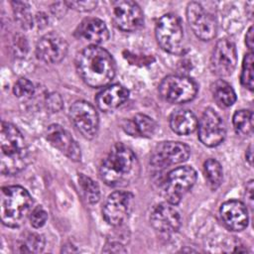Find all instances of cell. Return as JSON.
<instances>
[{"instance_id":"obj_15","label":"cell","mask_w":254,"mask_h":254,"mask_svg":"<svg viewBox=\"0 0 254 254\" xmlns=\"http://www.w3.org/2000/svg\"><path fill=\"white\" fill-rule=\"evenodd\" d=\"M67 53V43L59 34L55 32L44 35L36 45V55L39 60L57 64L62 62Z\"/></svg>"},{"instance_id":"obj_10","label":"cell","mask_w":254,"mask_h":254,"mask_svg":"<svg viewBox=\"0 0 254 254\" xmlns=\"http://www.w3.org/2000/svg\"><path fill=\"white\" fill-rule=\"evenodd\" d=\"M187 18L194 35L202 41L212 40L217 32L215 18L199 3L190 2L187 7Z\"/></svg>"},{"instance_id":"obj_7","label":"cell","mask_w":254,"mask_h":254,"mask_svg":"<svg viewBox=\"0 0 254 254\" xmlns=\"http://www.w3.org/2000/svg\"><path fill=\"white\" fill-rule=\"evenodd\" d=\"M161 96L171 103H185L192 100L197 92L195 81L186 75H168L159 85Z\"/></svg>"},{"instance_id":"obj_21","label":"cell","mask_w":254,"mask_h":254,"mask_svg":"<svg viewBox=\"0 0 254 254\" xmlns=\"http://www.w3.org/2000/svg\"><path fill=\"white\" fill-rule=\"evenodd\" d=\"M122 127L131 136L150 138L156 132L157 123L145 114H136L132 118L125 120Z\"/></svg>"},{"instance_id":"obj_12","label":"cell","mask_w":254,"mask_h":254,"mask_svg":"<svg viewBox=\"0 0 254 254\" xmlns=\"http://www.w3.org/2000/svg\"><path fill=\"white\" fill-rule=\"evenodd\" d=\"M237 64V53L235 45L228 39L219 40L210 57V69L218 76H228L235 69Z\"/></svg>"},{"instance_id":"obj_17","label":"cell","mask_w":254,"mask_h":254,"mask_svg":"<svg viewBox=\"0 0 254 254\" xmlns=\"http://www.w3.org/2000/svg\"><path fill=\"white\" fill-rule=\"evenodd\" d=\"M150 221L152 226L163 233H173L181 226V215L170 202L157 204L151 212Z\"/></svg>"},{"instance_id":"obj_13","label":"cell","mask_w":254,"mask_h":254,"mask_svg":"<svg viewBox=\"0 0 254 254\" xmlns=\"http://www.w3.org/2000/svg\"><path fill=\"white\" fill-rule=\"evenodd\" d=\"M198 138L207 147L219 145L225 138V125L212 108H206L197 122Z\"/></svg>"},{"instance_id":"obj_16","label":"cell","mask_w":254,"mask_h":254,"mask_svg":"<svg viewBox=\"0 0 254 254\" xmlns=\"http://www.w3.org/2000/svg\"><path fill=\"white\" fill-rule=\"evenodd\" d=\"M46 138L52 146L64 154L72 161H79L81 158L80 148L64 127L59 124H52L46 131Z\"/></svg>"},{"instance_id":"obj_1","label":"cell","mask_w":254,"mask_h":254,"mask_svg":"<svg viewBox=\"0 0 254 254\" xmlns=\"http://www.w3.org/2000/svg\"><path fill=\"white\" fill-rule=\"evenodd\" d=\"M75 66L81 79L91 87L107 85L116 71L112 56L108 51L96 45H90L77 54Z\"/></svg>"},{"instance_id":"obj_14","label":"cell","mask_w":254,"mask_h":254,"mask_svg":"<svg viewBox=\"0 0 254 254\" xmlns=\"http://www.w3.org/2000/svg\"><path fill=\"white\" fill-rule=\"evenodd\" d=\"M132 201L133 194L129 191L116 190L110 193L102 209L105 221L113 226L120 225L130 212Z\"/></svg>"},{"instance_id":"obj_3","label":"cell","mask_w":254,"mask_h":254,"mask_svg":"<svg viewBox=\"0 0 254 254\" xmlns=\"http://www.w3.org/2000/svg\"><path fill=\"white\" fill-rule=\"evenodd\" d=\"M29 152L20 130L3 121L0 129V171L3 175H15L28 164Z\"/></svg>"},{"instance_id":"obj_24","label":"cell","mask_w":254,"mask_h":254,"mask_svg":"<svg viewBox=\"0 0 254 254\" xmlns=\"http://www.w3.org/2000/svg\"><path fill=\"white\" fill-rule=\"evenodd\" d=\"M233 127L240 135H249L253 130V113L250 110L241 109L233 115Z\"/></svg>"},{"instance_id":"obj_31","label":"cell","mask_w":254,"mask_h":254,"mask_svg":"<svg viewBox=\"0 0 254 254\" xmlns=\"http://www.w3.org/2000/svg\"><path fill=\"white\" fill-rule=\"evenodd\" d=\"M48 219V213L44 209L43 206L38 205L36 206L30 213V221L31 225L35 228L42 227Z\"/></svg>"},{"instance_id":"obj_23","label":"cell","mask_w":254,"mask_h":254,"mask_svg":"<svg viewBox=\"0 0 254 254\" xmlns=\"http://www.w3.org/2000/svg\"><path fill=\"white\" fill-rule=\"evenodd\" d=\"M212 94L218 105L221 107H229L236 101V94L232 86L222 80H216L212 85Z\"/></svg>"},{"instance_id":"obj_32","label":"cell","mask_w":254,"mask_h":254,"mask_svg":"<svg viewBox=\"0 0 254 254\" xmlns=\"http://www.w3.org/2000/svg\"><path fill=\"white\" fill-rule=\"evenodd\" d=\"M66 6L68 8H72L76 11H80V12H87V11H91L93 10L96 5L97 2L96 1H67L65 2Z\"/></svg>"},{"instance_id":"obj_35","label":"cell","mask_w":254,"mask_h":254,"mask_svg":"<svg viewBox=\"0 0 254 254\" xmlns=\"http://www.w3.org/2000/svg\"><path fill=\"white\" fill-rule=\"evenodd\" d=\"M245 43H246V46L249 48V50L252 51L253 50V27L252 26L248 29L246 33Z\"/></svg>"},{"instance_id":"obj_20","label":"cell","mask_w":254,"mask_h":254,"mask_svg":"<svg viewBox=\"0 0 254 254\" xmlns=\"http://www.w3.org/2000/svg\"><path fill=\"white\" fill-rule=\"evenodd\" d=\"M129 97V90L120 84H112L96 96V104L102 111H112L121 106Z\"/></svg>"},{"instance_id":"obj_27","label":"cell","mask_w":254,"mask_h":254,"mask_svg":"<svg viewBox=\"0 0 254 254\" xmlns=\"http://www.w3.org/2000/svg\"><path fill=\"white\" fill-rule=\"evenodd\" d=\"M15 19L23 29H31L34 25V19L27 3L21 1L12 2Z\"/></svg>"},{"instance_id":"obj_25","label":"cell","mask_w":254,"mask_h":254,"mask_svg":"<svg viewBox=\"0 0 254 254\" xmlns=\"http://www.w3.org/2000/svg\"><path fill=\"white\" fill-rule=\"evenodd\" d=\"M207 184L211 190H216L222 181V168L215 159H208L203 164Z\"/></svg>"},{"instance_id":"obj_4","label":"cell","mask_w":254,"mask_h":254,"mask_svg":"<svg viewBox=\"0 0 254 254\" xmlns=\"http://www.w3.org/2000/svg\"><path fill=\"white\" fill-rule=\"evenodd\" d=\"M33 198L28 190L20 186L1 189L0 214L5 226L16 228L23 224L31 211Z\"/></svg>"},{"instance_id":"obj_2","label":"cell","mask_w":254,"mask_h":254,"mask_svg":"<svg viewBox=\"0 0 254 254\" xmlns=\"http://www.w3.org/2000/svg\"><path fill=\"white\" fill-rule=\"evenodd\" d=\"M140 165L134 152L123 144L114 145L100 165L99 177L109 187H122L139 175Z\"/></svg>"},{"instance_id":"obj_26","label":"cell","mask_w":254,"mask_h":254,"mask_svg":"<svg viewBox=\"0 0 254 254\" xmlns=\"http://www.w3.org/2000/svg\"><path fill=\"white\" fill-rule=\"evenodd\" d=\"M45 247V239L37 233L27 234L19 243V252L21 253H39Z\"/></svg>"},{"instance_id":"obj_22","label":"cell","mask_w":254,"mask_h":254,"mask_svg":"<svg viewBox=\"0 0 254 254\" xmlns=\"http://www.w3.org/2000/svg\"><path fill=\"white\" fill-rule=\"evenodd\" d=\"M170 127L178 135H189L197 128V119L190 110L178 109L171 114Z\"/></svg>"},{"instance_id":"obj_34","label":"cell","mask_w":254,"mask_h":254,"mask_svg":"<svg viewBox=\"0 0 254 254\" xmlns=\"http://www.w3.org/2000/svg\"><path fill=\"white\" fill-rule=\"evenodd\" d=\"M102 251L103 252H112V253H124L127 250L124 249L123 245L120 244L119 242L112 241V242H108Z\"/></svg>"},{"instance_id":"obj_8","label":"cell","mask_w":254,"mask_h":254,"mask_svg":"<svg viewBox=\"0 0 254 254\" xmlns=\"http://www.w3.org/2000/svg\"><path fill=\"white\" fill-rule=\"evenodd\" d=\"M111 19L119 30L134 32L143 25L144 15L137 3L130 0H118L111 4Z\"/></svg>"},{"instance_id":"obj_5","label":"cell","mask_w":254,"mask_h":254,"mask_svg":"<svg viewBox=\"0 0 254 254\" xmlns=\"http://www.w3.org/2000/svg\"><path fill=\"white\" fill-rule=\"evenodd\" d=\"M159 46L170 54H180L183 50L184 29L180 18L172 13L163 15L155 29Z\"/></svg>"},{"instance_id":"obj_37","label":"cell","mask_w":254,"mask_h":254,"mask_svg":"<svg viewBox=\"0 0 254 254\" xmlns=\"http://www.w3.org/2000/svg\"><path fill=\"white\" fill-rule=\"evenodd\" d=\"M252 159H253V156H252V146L250 145L249 148L246 151V160L248 161L250 166L252 165Z\"/></svg>"},{"instance_id":"obj_11","label":"cell","mask_w":254,"mask_h":254,"mask_svg":"<svg viewBox=\"0 0 254 254\" xmlns=\"http://www.w3.org/2000/svg\"><path fill=\"white\" fill-rule=\"evenodd\" d=\"M190 154V147L182 142H162L155 147L150 163L155 168L163 169L187 161Z\"/></svg>"},{"instance_id":"obj_30","label":"cell","mask_w":254,"mask_h":254,"mask_svg":"<svg viewBox=\"0 0 254 254\" xmlns=\"http://www.w3.org/2000/svg\"><path fill=\"white\" fill-rule=\"evenodd\" d=\"M13 91L17 97H30L31 95H33L35 88L33 83L29 79L22 77L15 82Z\"/></svg>"},{"instance_id":"obj_29","label":"cell","mask_w":254,"mask_h":254,"mask_svg":"<svg viewBox=\"0 0 254 254\" xmlns=\"http://www.w3.org/2000/svg\"><path fill=\"white\" fill-rule=\"evenodd\" d=\"M253 54L252 52L245 55L242 63L240 81L243 86L249 90H253Z\"/></svg>"},{"instance_id":"obj_19","label":"cell","mask_w":254,"mask_h":254,"mask_svg":"<svg viewBox=\"0 0 254 254\" xmlns=\"http://www.w3.org/2000/svg\"><path fill=\"white\" fill-rule=\"evenodd\" d=\"M76 33L80 38L92 43L93 45L101 44L109 38L107 26L98 18L83 19L78 25Z\"/></svg>"},{"instance_id":"obj_9","label":"cell","mask_w":254,"mask_h":254,"mask_svg":"<svg viewBox=\"0 0 254 254\" xmlns=\"http://www.w3.org/2000/svg\"><path fill=\"white\" fill-rule=\"evenodd\" d=\"M69 119L74 127L87 139L95 137L99 126L98 113L94 106L84 100H77L69 107Z\"/></svg>"},{"instance_id":"obj_6","label":"cell","mask_w":254,"mask_h":254,"mask_svg":"<svg viewBox=\"0 0 254 254\" xmlns=\"http://www.w3.org/2000/svg\"><path fill=\"white\" fill-rule=\"evenodd\" d=\"M196 181V172L189 166L172 170L163 185V195L168 202L176 205L184 195L193 187Z\"/></svg>"},{"instance_id":"obj_33","label":"cell","mask_w":254,"mask_h":254,"mask_svg":"<svg viewBox=\"0 0 254 254\" xmlns=\"http://www.w3.org/2000/svg\"><path fill=\"white\" fill-rule=\"evenodd\" d=\"M46 103H47V107L52 112H58L63 107L62 97L58 93H51V94H49V96L47 97Z\"/></svg>"},{"instance_id":"obj_36","label":"cell","mask_w":254,"mask_h":254,"mask_svg":"<svg viewBox=\"0 0 254 254\" xmlns=\"http://www.w3.org/2000/svg\"><path fill=\"white\" fill-rule=\"evenodd\" d=\"M246 191L248 192V194H246V196L252 202V199H253V181L249 182L248 186L246 187Z\"/></svg>"},{"instance_id":"obj_28","label":"cell","mask_w":254,"mask_h":254,"mask_svg":"<svg viewBox=\"0 0 254 254\" xmlns=\"http://www.w3.org/2000/svg\"><path fill=\"white\" fill-rule=\"evenodd\" d=\"M78 183L84 194V197L87 202L95 203L98 201L100 196V191L98 185L89 177H86L83 174L78 175Z\"/></svg>"},{"instance_id":"obj_18","label":"cell","mask_w":254,"mask_h":254,"mask_svg":"<svg viewBox=\"0 0 254 254\" xmlns=\"http://www.w3.org/2000/svg\"><path fill=\"white\" fill-rule=\"evenodd\" d=\"M220 217L224 225L232 231H241L248 225L246 205L237 199H230L220 206Z\"/></svg>"}]
</instances>
